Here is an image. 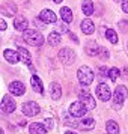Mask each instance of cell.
Wrapping results in <instances>:
<instances>
[{
    "mask_svg": "<svg viewBox=\"0 0 128 134\" xmlns=\"http://www.w3.org/2000/svg\"><path fill=\"white\" fill-rule=\"evenodd\" d=\"M23 39H24V42H27L29 45H33V47H41L44 44V36L35 29L26 30L23 33Z\"/></svg>",
    "mask_w": 128,
    "mask_h": 134,
    "instance_id": "obj_1",
    "label": "cell"
},
{
    "mask_svg": "<svg viewBox=\"0 0 128 134\" xmlns=\"http://www.w3.org/2000/svg\"><path fill=\"white\" fill-rule=\"evenodd\" d=\"M77 77L83 86H89L93 81V72L89 66H80L79 71H77Z\"/></svg>",
    "mask_w": 128,
    "mask_h": 134,
    "instance_id": "obj_2",
    "label": "cell"
},
{
    "mask_svg": "<svg viewBox=\"0 0 128 134\" xmlns=\"http://www.w3.org/2000/svg\"><path fill=\"white\" fill-rule=\"evenodd\" d=\"M128 95V91L125 86H118L115 89V93H113V103H115V107L116 109H119L124 101H125V98Z\"/></svg>",
    "mask_w": 128,
    "mask_h": 134,
    "instance_id": "obj_3",
    "label": "cell"
},
{
    "mask_svg": "<svg viewBox=\"0 0 128 134\" xmlns=\"http://www.w3.org/2000/svg\"><path fill=\"white\" fill-rule=\"evenodd\" d=\"M86 111H87V109L81 101H75L69 105V113L73 118H81V116L86 115Z\"/></svg>",
    "mask_w": 128,
    "mask_h": 134,
    "instance_id": "obj_4",
    "label": "cell"
},
{
    "mask_svg": "<svg viewBox=\"0 0 128 134\" xmlns=\"http://www.w3.org/2000/svg\"><path fill=\"white\" fill-rule=\"evenodd\" d=\"M95 92H97V97L99 98L101 101H109L110 98H112V89H110L105 83H99V85L97 86Z\"/></svg>",
    "mask_w": 128,
    "mask_h": 134,
    "instance_id": "obj_5",
    "label": "cell"
},
{
    "mask_svg": "<svg viewBox=\"0 0 128 134\" xmlns=\"http://www.w3.org/2000/svg\"><path fill=\"white\" fill-rule=\"evenodd\" d=\"M39 111H41V109H39L38 103H35V101H27V103L23 104V113L29 118L39 115Z\"/></svg>",
    "mask_w": 128,
    "mask_h": 134,
    "instance_id": "obj_6",
    "label": "cell"
},
{
    "mask_svg": "<svg viewBox=\"0 0 128 134\" xmlns=\"http://www.w3.org/2000/svg\"><path fill=\"white\" fill-rule=\"evenodd\" d=\"M59 59H60L62 63L71 65V63H74V60H75V53H74L71 48H62L60 51H59Z\"/></svg>",
    "mask_w": 128,
    "mask_h": 134,
    "instance_id": "obj_7",
    "label": "cell"
},
{
    "mask_svg": "<svg viewBox=\"0 0 128 134\" xmlns=\"http://www.w3.org/2000/svg\"><path fill=\"white\" fill-rule=\"evenodd\" d=\"M79 99H80V101H81L83 104H85L87 110L95 109V105H97V103H95L93 97H92L89 92H86V91H81V92L79 93Z\"/></svg>",
    "mask_w": 128,
    "mask_h": 134,
    "instance_id": "obj_8",
    "label": "cell"
},
{
    "mask_svg": "<svg viewBox=\"0 0 128 134\" xmlns=\"http://www.w3.org/2000/svg\"><path fill=\"white\" fill-rule=\"evenodd\" d=\"M15 107H17L15 101L9 95H5V97L2 98V113L9 115V113H12L14 110H15Z\"/></svg>",
    "mask_w": 128,
    "mask_h": 134,
    "instance_id": "obj_9",
    "label": "cell"
},
{
    "mask_svg": "<svg viewBox=\"0 0 128 134\" xmlns=\"http://www.w3.org/2000/svg\"><path fill=\"white\" fill-rule=\"evenodd\" d=\"M8 89H9V92H11L12 95H15V97L24 95V92H26V87H24V85H23L21 81H12Z\"/></svg>",
    "mask_w": 128,
    "mask_h": 134,
    "instance_id": "obj_10",
    "label": "cell"
},
{
    "mask_svg": "<svg viewBox=\"0 0 128 134\" xmlns=\"http://www.w3.org/2000/svg\"><path fill=\"white\" fill-rule=\"evenodd\" d=\"M39 18L45 21V23H56L57 21V17H56V14L53 11H50V9H42L41 14H39Z\"/></svg>",
    "mask_w": 128,
    "mask_h": 134,
    "instance_id": "obj_11",
    "label": "cell"
},
{
    "mask_svg": "<svg viewBox=\"0 0 128 134\" xmlns=\"http://www.w3.org/2000/svg\"><path fill=\"white\" fill-rule=\"evenodd\" d=\"M29 131L30 134H47V127L42 125V124H39V122H33L29 125Z\"/></svg>",
    "mask_w": 128,
    "mask_h": 134,
    "instance_id": "obj_12",
    "label": "cell"
},
{
    "mask_svg": "<svg viewBox=\"0 0 128 134\" xmlns=\"http://www.w3.org/2000/svg\"><path fill=\"white\" fill-rule=\"evenodd\" d=\"M27 26H29V23H27V18H24V17H17V18L14 20V27H15V30L26 32L27 30Z\"/></svg>",
    "mask_w": 128,
    "mask_h": 134,
    "instance_id": "obj_13",
    "label": "cell"
},
{
    "mask_svg": "<svg viewBox=\"0 0 128 134\" xmlns=\"http://www.w3.org/2000/svg\"><path fill=\"white\" fill-rule=\"evenodd\" d=\"M15 12H17V6L14 3H3V6H2V15H5V17H14Z\"/></svg>",
    "mask_w": 128,
    "mask_h": 134,
    "instance_id": "obj_14",
    "label": "cell"
},
{
    "mask_svg": "<svg viewBox=\"0 0 128 134\" xmlns=\"http://www.w3.org/2000/svg\"><path fill=\"white\" fill-rule=\"evenodd\" d=\"M81 32L85 33V35H92L93 32H95V26L92 23V20L86 18L81 21Z\"/></svg>",
    "mask_w": 128,
    "mask_h": 134,
    "instance_id": "obj_15",
    "label": "cell"
},
{
    "mask_svg": "<svg viewBox=\"0 0 128 134\" xmlns=\"http://www.w3.org/2000/svg\"><path fill=\"white\" fill-rule=\"evenodd\" d=\"M50 97L53 99H59L62 97V87L59 83H50Z\"/></svg>",
    "mask_w": 128,
    "mask_h": 134,
    "instance_id": "obj_16",
    "label": "cell"
},
{
    "mask_svg": "<svg viewBox=\"0 0 128 134\" xmlns=\"http://www.w3.org/2000/svg\"><path fill=\"white\" fill-rule=\"evenodd\" d=\"M18 54H20V60L23 62L24 65H32V57H30V53L27 51L26 48H23V47H18Z\"/></svg>",
    "mask_w": 128,
    "mask_h": 134,
    "instance_id": "obj_17",
    "label": "cell"
},
{
    "mask_svg": "<svg viewBox=\"0 0 128 134\" xmlns=\"http://www.w3.org/2000/svg\"><path fill=\"white\" fill-rule=\"evenodd\" d=\"M3 56H5V59H6L9 63H17L18 59H20V54L15 53L14 50H5V51H3Z\"/></svg>",
    "mask_w": 128,
    "mask_h": 134,
    "instance_id": "obj_18",
    "label": "cell"
},
{
    "mask_svg": "<svg viewBox=\"0 0 128 134\" xmlns=\"http://www.w3.org/2000/svg\"><path fill=\"white\" fill-rule=\"evenodd\" d=\"M30 83H32V87H33V91H35V92H39V93H42V92H44L42 81L39 80V77H38V75H32Z\"/></svg>",
    "mask_w": 128,
    "mask_h": 134,
    "instance_id": "obj_19",
    "label": "cell"
},
{
    "mask_svg": "<svg viewBox=\"0 0 128 134\" xmlns=\"http://www.w3.org/2000/svg\"><path fill=\"white\" fill-rule=\"evenodd\" d=\"M85 50H86V53H87L89 56H95V54H98V51H99V47H98L97 41H91V42L86 44Z\"/></svg>",
    "mask_w": 128,
    "mask_h": 134,
    "instance_id": "obj_20",
    "label": "cell"
},
{
    "mask_svg": "<svg viewBox=\"0 0 128 134\" xmlns=\"http://www.w3.org/2000/svg\"><path fill=\"white\" fill-rule=\"evenodd\" d=\"M81 9H83V14H85L86 17H91L92 14H93V3H92L91 0H85L81 3Z\"/></svg>",
    "mask_w": 128,
    "mask_h": 134,
    "instance_id": "obj_21",
    "label": "cell"
},
{
    "mask_svg": "<svg viewBox=\"0 0 128 134\" xmlns=\"http://www.w3.org/2000/svg\"><path fill=\"white\" fill-rule=\"evenodd\" d=\"M93 125H95V121H93L92 118H86V119H83V121L79 124V128H80V130H85V131H87V130H92V128H93Z\"/></svg>",
    "mask_w": 128,
    "mask_h": 134,
    "instance_id": "obj_22",
    "label": "cell"
},
{
    "mask_svg": "<svg viewBox=\"0 0 128 134\" xmlns=\"http://www.w3.org/2000/svg\"><path fill=\"white\" fill-rule=\"evenodd\" d=\"M60 15H62V20L65 23H71L73 21V12H71V9L68 6H63L60 9Z\"/></svg>",
    "mask_w": 128,
    "mask_h": 134,
    "instance_id": "obj_23",
    "label": "cell"
},
{
    "mask_svg": "<svg viewBox=\"0 0 128 134\" xmlns=\"http://www.w3.org/2000/svg\"><path fill=\"white\" fill-rule=\"evenodd\" d=\"M105 130H107V134H119V127L115 121H109L107 125H105Z\"/></svg>",
    "mask_w": 128,
    "mask_h": 134,
    "instance_id": "obj_24",
    "label": "cell"
},
{
    "mask_svg": "<svg viewBox=\"0 0 128 134\" xmlns=\"http://www.w3.org/2000/svg\"><path fill=\"white\" fill-rule=\"evenodd\" d=\"M60 41H62V38H60V35H59L57 32H51V33L48 35V44L50 45H59Z\"/></svg>",
    "mask_w": 128,
    "mask_h": 134,
    "instance_id": "obj_25",
    "label": "cell"
},
{
    "mask_svg": "<svg viewBox=\"0 0 128 134\" xmlns=\"http://www.w3.org/2000/svg\"><path fill=\"white\" fill-rule=\"evenodd\" d=\"M105 38L113 44L118 42V35H116V32L113 30V29H107V30H105Z\"/></svg>",
    "mask_w": 128,
    "mask_h": 134,
    "instance_id": "obj_26",
    "label": "cell"
},
{
    "mask_svg": "<svg viewBox=\"0 0 128 134\" xmlns=\"http://www.w3.org/2000/svg\"><path fill=\"white\" fill-rule=\"evenodd\" d=\"M107 77H109L110 80H112V81H115L116 79H118V77H119V69H118V68H110L109 69V72H107Z\"/></svg>",
    "mask_w": 128,
    "mask_h": 134,
    "instance_id": "obj_27",
    "label": "cell"
},
{
    "mask_svg": "<svg viewBox=\"0 0 128 134\" xmlns=\"http://www.w3.org/2000/svg\"><path fill=\"white\" fill-rule=\"evenodd\" d=\"M98 54H99V57L101 59H109V51H107V48H104V47H99V51H98Z\"/></svg>",
    "mask_w": 128,
    "mask_h": 134,
    "instance_id": "obj_28",
    "label": "cell"
},
{
    "mask_svg": "<svg viewBox=\"0 0 128 134\" xmlns=\"http://www.w3.org/2000/svg\"><path fill=\"white\" fill-rule=\"evenodd\" d=\"M119 29H121L122 32H127L128 30V21H119Z\"/></svg>",
    "mask_w": 128,
    "mask_h": 134,
    "instance_id": "obj_29",
    "label": "cell"
},
{
    "mask_svg": "<svg viewBox=\"0 0 128 134\" xmlns=\"http://www.w3.org/2000/svg\"><path fill=\"white\" fill-rule=\"evenodd\" d=\"M45 127H47V130H53L54 128V122H53V119H45Z\"/></svg>",
    "mask_w": 128,
    "mask_h": 134,
    "instance_id": "obj_30",
    "label": "cell"
},
{
    "mask_svg": "<svg viewBox=\"0 0 128 134\" xmlns=\"http://www.w3.org/2000/svg\"><path fill=\"white\" fill-rule=\"evenodd\" d=\"M47 24V23H45V21H42V20L39 18V20H35V26H36V27H44V26Z\"/></svg>",
    "mask_w": 128,
    "mask_h": 134,
    "instance_id": "obj_31",
    "label": "cell"
},
{
    "mask_svg": "<svg viewBox=\"0 0 128 134\" xmlns=\"http://www.w3.org/2000/svg\"><path fill=\"white\" fill-rule=\"evenodd\" d=\"M122 11L128 14V0H124L122 2Z\"/></svg>",
    "mask_w": 128,
    "mask_h": 134,
    "instance_id": "obj_32",
    "label": "cell"
},
{
    "mask_svg": "<svg viewBox=\"0 0 128 134\" xmlns=\"http://www.w3.org/2000/svg\"><path fill=\"white\" fill-rule=\"evenodd\" d=\"M6 27H8V24L5 23V21H3V20H2V21H0V30H2V32L6 30Z\"/></svg>",
    "mask_w": 128,
    "mask_h": 134,
    "instance_id": "obj_33",
    "label": "cell"
},
{
    "mask_svg": "<svg viewBox=\"0 0 128 134\" xmlns=\"http://www.w3.org/2000/svg\"><path fill=\"white\" fill-rule=\"evenodd\" d=\"M69 38H71V39H73V41H74V42H75V44L79 42V39H77V36H75L74 33H69Z\"/></svg>",
    "mask_w": 128,
    "mask_h": 134,
    "instance_id": "obj_34",
    "label": "cell"
},
{
    "mask_svg": "<svg viewBox=\"0 0 128 134\" xmlns=\"http://www.w3.org/2000/svg\"><path fill=\"white\" fill-rule=\"evenodd\" d=\"M60 32H63V33H68V27L65 24H62L60 26Z\"/></svg>",
    "mask_w": 128,
    "mask_h": 134,
    "instance_id": "obj_35",
    "label": "cell"
},
{
    "mask_svg": "<svg viewBox=\"0 0 128 134\" xmlns=\"http://www.w3.org/2000/svg\"><path fill=\"white\" fill-rule=\"evenodd\" d=\"M99 74H101L103 77H105V68H104V66H101V68H99Z\"/></svg>",
    "mask_w": 128,
    "mask_h": 134,
    "instance_id": "obj_36",
    "label": "cell"
},
{
    "mask_svg": "<svg viewBox=\"0 0 128 134\" xmlns=\"http://www.w3.org/2000/svg\"><path fill=\"white\" fill-rule=\"evenodd\" d=\"M65 134H77V133H73V131H66Z\"/></svg>",
    "mask_w": 128,
    "mask_h": 134,
    "instance_id": "obj_37",
    "label": "cell"
},
{
    "mask_svg": "<svg viewBox=\"0 0 128 134\" xmlns=\"http://www.w3.org/2000/svg\"><path fill=\"white\" fill-rule=\"evenodd\" d=\"M56 3H62V0H54Z\"/></svg>",
    "mask_w": 128,
    "mask_h": 134,
    "instance_id": "obj_38",
    "label": "cell"
},
{
    "mask_svg": "<svg viewBox=\"0 0 128 134\" xmlns=\"http://www.w3.org/2000/svg\"><path fill=\"white\" fill-rule=\"evenodd\" d=\"M115 2H121V0H115Z\"/></svg>",
    "mask_w": 128,
    "mask_h": 134,
    "instance_id": "obj_39",
    "label": "cell"
}]
</instances>
